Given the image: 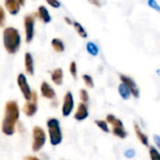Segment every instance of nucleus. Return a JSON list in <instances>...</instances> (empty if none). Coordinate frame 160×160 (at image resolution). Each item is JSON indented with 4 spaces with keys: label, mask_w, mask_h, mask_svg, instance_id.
<instances>
[{
    "label": "nucleus",
    "mask_w": 160,
    "mask_h": 160,
    "mask_svg": "<svg viewBox=\"0 0 160 160\" xmlns=\"http://www.w3.org/2000/svg\"><path fill=\"white\" fill-rule=\"evenodd\" d=\"M22 111L24 112V114L28 117H32L34 116L37 112H38V105H37V100H32L30 99L29 101H27L22 108Z\"/></svg>",
    "instance_id": "obj_12"
},
{
    "label": "nucleus",
    "mask_w": 160,
    "mask_h": 160,
    "mask_svg": "<svg viewBox=\"0 0 160 160\" xmlns=\"http://www.w3.org/2000/svg\"><path fill=\"white\" fill-rule=\"evenodd\" d=\"M50 142L52 146L59 145L63 141V134L60 128V122L56 118H51L47 121Z\"/></svg>",
    "instance_id": "obj_3"
},
{
    "label": "nucleus",
    "mask_w": 160,
    "mask_h": 160,
    "mask_svg": "<svg viewBox=\"0 0 160 160\" xmlns=\"http://www.w3.org/2000/svg\"><path fill=\"white\" fill-rule=\"evenodd\" d=\"M73 26H74V29H75V31L78 33V35L81 37V38H86L87 37H88V35H87V32H86V30L84 29V27L79 22H73Z\"/></svg>",
    "instance_id": "obj_20"
},
{
    "label": "nucleus",
    "mask_w": 160,
    "mask_h": 160,
    "mask_svg": "<svg viewBox=\"0 0 160 160\" xmlns=\"http://www.w3.org/2000/svg\"><path fill=\"white\" fill-rule=\"evenodd\" d=\"M20 117V108L16 101L9 100L6 103L4 119L2 120L1 130L7 136H12L16 130V124Z\"/></svg>",
    "instance_id": "obj_1"
},
{
    "label": "nucleus",
    "mask_w": 160,
    "mask_h": 160,
    "mask_svg": "<svg viewBox=\"0 0 160 160\" xmlns=\"http://www.w3.org/2000/svg\"><path fill=\"white\" fill-rule=\"evenodd\" d=\"M51 79L52 81V82L56 85H61L63 83V80H64V72L63 69L58 68L53 69L51 72Z\"/></svg>",
    "instance_id": "obj_16"
},
{
    "label": "nucleus",
    "mask_w": 160,
    "mask_h": 160,
    "mask_svg": "<svg viewBox=\"0 0 160 160\" xmlns=\"http://www.w3.org/2000/svg\"><path fill=\"white\" fill-rule=\"evenodd\" d=\"M124 155H125V157L128 158H132L135 157L136 153H135V150H133V149H128V150H127V151L124 153Z\"/></svg>",
    "instance_id": "obj_30"
},
{
    "label": "nucleus",
    "mask_w": 160,
    "mask_h": 160,
    "mask_svg": "<svg viewBox=\"0 0 160 160\" xmlns=\"http://www.w3.org/2000/svg\"><path fill=\"white\" fill-rule=\"evenodd\" d=\"M86 51L88 52L89 54H91L92 56H97L99 52V49L98 47V45L92 41H89L86 43Z\"/></svg>",
    "instance_id": "obj_21"
},
{
    "label": "nucleus",
    "mask_w": 160,
    "mask_h": 160,
    "mask_svg": "<svg viewBox=\"0 0 160 160\" xmlns=\"http://www.w3.org/2000/svg\"><path fill=\"white\" fill-rule=\"evenodd\" d=\"M106 122L112 126V133L120 139H126L128 136V132L126 131L122 121L116 118L112 114H108L106 116Z\"/></svg>",
    "instance_id": "obj_5"
},
{
    "label": "nucleus",
    "mask_w": 160,
    "mask_h": 160,
    "mask_svg": "<svg viewBox=\"0 0 160 160\" xmlns=\"http://www.w3.org/2000/svg\"><path fill=\"white\" fill-rule=\"evenodd\" d=\"M80 98H81L82 102H83V103L88 102L89 101V94H88V92L85 89H81L80 90Z\"/></svg>",
    "instance_id": "obj_26"
},
{
    "label": "nucleus",
    "mask_w": 160,
    "mask_h": 160,
    "mask_svg": "<svg viewBox=\"0 0 160 160\" xmlns=\"http://www.w3.org/2000/svg\"><path fill=\"white\" fill-rule=\"evenodd\" d=\"M37 15L44 23H49L52 21V17L50 15V12H49V10L47 9V8L45 6L41 5V6H39L38 8Z\"/></svg>",
    "instance_id": "obj_14"
},
{
    "label": "nucleus",
    "mask_w": 160,
    "mask_h": 160,
    "mask_svg": "<svg viewBox=\"0 0 160 160\" xmlns=\"http://www.w3.org/2000/svg\"><path fill=\"white\" fill-rule=\"evenodd\" d=\"M87 1H88L89 3H91L92 5L98 7V8L101 7V2H100V0H87Z\"/></svg>",
    "instance_id": "obj_31"
},
{
    "label": "nucleus",
    "mask_w": 160,
    "mask_h": 160,
    "mask_svg": "<svg viewBox=\"0 0 160 160\" xmlns=\"http://www.w3.org/2000/svg\"><path fill=\"white\" fill-rule=\"evenodd\" d=\"M24 160H40L38 158L34 157V156H27L24 158Z\"/></svg>",
    "instance_id": "obj_33"
},
{
    "label": "nucleus",
    "mask_w": 160,
    "mask_h": 160,
    "mask_svg": "<svg viewBox=\"0 0 160 160\" xmlns=\"http://www.w3.org/2000/svg\"><path fill=\"white\" fill-rule=\"evenodd\" d=\"M6 23V12L5 9L0 6V27L5 26Z\"/></svg>",
    "instance_id": "obj_27"
},
{
    "label": "nucleus",
    "mask_w": 160,
    "mask_h": 160,
    "mask_svg": "<svg viewBox=\"0 0 160 160\" xmlns=\"http://www.w3.org/2000/svg\"><path fill=\"white\" fill-rule=\"evenodd\" d=\"M23 26L25 32V41L30 43L35 35V17L33 15H27L23 18Z\"/></svg>",
    "instance_id": "obj_6"
},
{
    "label": "nucleus",
    "mask_w": 160,
    "mask_h": 160,
    "mask_svg": "<svg viewBox=\"0 0 160 160\" xmlns=\"http://www.w3.org/2000/svg\"><path fill=\"white\" fill-rule=\"evenodd\" d=\"M155 142H156V143H157V145L159 147L160 146V142H159V137L158 136V135H155Z\"/></svg>",
    "instance_id": "obj_34"
},
{
    "label": "nucleus",
    "mask_w": 160,
    "mask_h": 160,
    "mask_svg": "<svg viewBox=\"0 0 160 160\" xmlns=\"http://www.w3.org/2000/svg\"><path fill=\"white\" fill-rule=\"evenodd\" d=\"M74 109V98L71 92H67L64 97V102L62 106V114L65 117L70 115Z\"/></svg>",
    "instance_id": "obj_9"
},
{
    "label": "nucleus",
    "mask_w": 160,
    "mask_h": 160,
    "mask_svg": "<svg viewBox=\"0 0 160 160\" xmlns=\"http://www.w3.org/2000/svg\"><path fill=\"white\" fill-rule=\"evenodd\" d=\"M20 6H24L25 5V0H16Z\"/></svg>",
    "instance_id": "obj_35"
},
{
    "label": "nucleus",
    "mask_w": 160,
    "mask_h": 160,
    "mask_svg": "<svg viewBox=\"0 0 160 160\" xmlns=\"http://www.w3.org/2000/svg\"><path fill=\"white\" fill-rule=\"evenodd\" d=\"M119 78H120V81L122 83H124L130 91L131 93V96H133L135 98H139L140 97V90L136 84V82H134V80L127 75H124V74H120L119 75Z\"/></svg>",
    "instance_id": "obj_8"
},
{
    "label": "nucleus",
    "mask_w": 160,
    "mask_h": 160,
    "mask_svg": "<svg viewBox=\"0 0 160 160\" xmlns=\"http://www.w3.org/2000/svg\"><path fill=\"white\" fill-rule=\"evenodd\" d=\"M148 6L151 8H153V9H155V10H157L158 12H159L160 11V7L159 5L158 4V2L156 1V0H148Z\"/></svg>",
    "instance_id": "obj_28"
},
{
    "label": "nucleus",
    "mask_w": 160,
    "mask_h": 160,
    "mask_svg": "<svg viewBox=\"0 0 160 160\" xmlns=\"http://www.w3.org/2000/svg\"><path fill=\"white\" fill-rule=\"evenodd\" d=\"M51 45L53 51H55L56 52H63L65 51V44L60 38H52L51 41Z\"/></svg>",
    "instance_id": "obj_18"
},
{
    "label": "nucleus",
    "mask_w": 160,
    "mask_h": 160,
    "mask_svg": "<svg viewBox=\"0 0 160 160\" xmlns=\"http://www.w3.org/2000/svg\"><path fill=\"white\" fill-rule=\"evenodd\" d=\"M32 136H33L32 150L35 153L39 152L46 143V133L42 128L37 126L33 128Z\"/></svg>",
    "instance_id": "obj_4"
},
{
    "label": "nucleus",
    "mask_w": 160,
    "mask_h": 160,
    "mask_svg": "<svg viewBox=\"0 0 160 160\" xmlns=\"http://www.w3.org/2000/svg\"><path fill=\"white\" fill-rule=\"evenodd\" d=\"M134 131H135V134H136L137 138L140 140V142H141L144 146H149V140H148V137H147V135H145V134L142 131V129H141V128H140V126H139L138 124H134Z\"/></svg>",
    "instance_id": "obj_17"
},
{
    "label": "nucleus",
    "mask_w": 160,
    "mask_h": 160,
    "mask_svg": "<svg viewBox=\"0 0 160 160\" xmlns=\"http://www.w3.org/2000/svg\"><path fill=\"white\" fill-rule=\"evenodd\" d=\"M69 72H70V74L72 75V77L74 79L77 78V72H78V70H77V64H76L75 61H72L70 63V65H69Z\"/></svg>",
    "instance_id": "obj_25"
},
{
    "label": "nucleus",
    "mask_w": 160,
    "mask_h": 160,
    "mask_svg": "<svg viewBox=\"0 0 160 160\" xmlns=\"http://www.w3.org/2000/svg\"><path fill=\"white\" fill-rule=\"evenodd\" d=\"M46 3L51 6L52 8H59L61 7V3L58 1V0H45Z\"/></svg>",
    "instance_id": "obj_29"
},
{
    "label": "nucleus",
    "mask_w": 160,
    "mask_h": 160,
    "mask_svg": "<svg viewBox=\"0 0 160 160\" xmlns=\"http://www.w3.org/2000/svg\"><path fill=\"white\" fill-rule=\"evenodd\" d=\"M40 93L41 96L47 99H54L56 97V93L53 90V88L47 82H43L40 85Z\"/></svg>",
    "instance_id": "obj_10"
},
{
    "label": "nucleus",
    "mask_w": 160,
    "mask_h": 160,
    "mask_svg": "<svg viewBox=\"0 0 160 160\" xmlns=\"http://www.w3.org/2000/svg\"><path fill=\"white\" fill-rule=\"evenodd\" d=\"M64 21L66 22V23L67 24H68V25H72V23H73V21L69 18V17H64Z\"/></svg>",
    "instance_id": "obj_32"
},
{
    "label": "nucleus",
    "mask_w": 160,
    "mask_h": 160,
    "mask_svg": "<svg viewBox=\"0 0 160 160\" xmlns=\"http://www.w3.org/2000/svg\"><path fill=\"white\" fill-rule=\"evenodd\" d=\"M88 115H89V112H88V108H87L86 104L83 102H81L78 105V108L74 114V118L77 121H83L88 117Z\"/></svg>",
    "instance_id": "obj_11"
},
{
    "label": "nucleus",
    "mask_w": 160,
    "mask_h": 160,
    "mask_svg": "<svg viewBox=\"0 0 160 160\" xmlns=\"http://www.w3.org/2000/svg\"><path fill=\"white\" fill-rule=\"evenodd\" d=\"M118 92H119V95L120 97L125 99V100H128L130 98V96H131V93L129 91V89L124 84V83H120L119 86H118Z\"/></svg>",
    "instance_id": "obj_19"
},
{
    "label": "nucleus",
    "mask_w": 160,
    "mask_h": 160,
    "mask_svg": "<svg viewBox=\"0 0 160 160\" xmlns=\"http://www.w3.org/2000/svg\"><path fill=\"white\" fill-rule=\"evenodd\" d=\"M96 125L103 131V132H110V128H109V126H108V123L104 120H96L95 121Z\"/></svg>",
    "instance_id": "obj_22"
},
{
    "label": "nucleus",
    "mask_w": 160,
    "mask_h": 160,
    "mask_svg": "<svg viewBox=\"0 0 160 160\" xmlns=\"http://www.w3.org/2000/svg\"><path fill=\"white\" fill-rule=\"evenodd\" d=\"M17 83H18V86L23 96V98H25V100L29 101L31 99V97H32V90L28 84V82H27V79L25 77L24 74L22 73H20L17 77Z\"/></svg>",
    "instance_id": "obj_7"
},
{
    "label": "nucleus",
    "mask_w": 160,
    "mask_h": 160,
    "mask_svg": "<svg viewBox=\"0 0 160 160\" xmlns=\"http://www.w3.org/2000/svg\"><path fill=\"white\" fill-rule=\"evenodd\" d=\"M4 4H5L6 9L8 10V12L10 15L15 16L20 12L21 6L18 4V2L16 0H5Z\"/></svg>",
    "instance_id": "obj_13"
},
{
    "label": "nucleus",
    "mask_w": 160,
    "mask_h": 160,
    "mask_svg": "<svg viewBox=\"0 0 160 160\" xmlns=\"http://www.w3.org/2000/svg\"><path fill=\"white\" fill-rule=\"evenodd\" d=\"M82 78V81L84 82V83H85V85L87 87H89V88H93L94 87V80H93V78L90 75L83 74Z\"/></svg>",
    "instance_id": "obj_23"
},
{
    "label": "nucleus",
    "mask_w": 160,
    "mask_h": 160,
    "mask_svg": "<svg viewBox=\"0 0 160 160\" xmlns=\"http://www.w3.org/2000/svg\"><path fill=\"white\" fill-rule=\"evenodd\" d=\"M22 38L20 32L15 27L9 26L3 31V45L8 53H16L21 47Z\"/></svg>",
    "instance_id": "obj_2"
},
{
    "label": "nucleus",
    "mask_w": 160,
    "mask_h": 160,
    "mask_svg": "<svg viewBox=\"0 0 160 160\" xmlns=\"http://www.w3.org/2000/svg\"><path fill=\"white\" fill-rule=\"evenodd\" d=\"M24 68L28 75H34V59L30 52H26L24 54Z\"/></svg>",
    "instance_id": "obj_15"
},
{
    "label": "nucleus",
    "mask_w": 160,
    "mask_h": 160,
    "mask_svg": "<svg viewBox=\"0 0 160 160\" xmlns=\"http://www.w3.org/2000/svg\"><path fill=\"white\" fill-rule=\"evenodd\" d=\"M149 156L151 160H160L159 153L158 151V149L154 146L149 148Z\"/></svg>",
    "instance_id": "obj_24"
}]
</instances>
